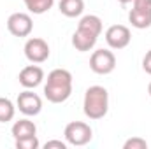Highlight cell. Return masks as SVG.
Wrapping results in <instances>:
<instances>
[{
    "instance_id": "e0dca14e",
    "label": "cell",
    "mask_w": 151,
    "mask_h": 149,
    "mask_svg": "<svg viewBox=\"0 0 151 149\" xmlns=\"http://www.w3.org/2000/svg\"><path fill=\"white\" fill-rule=\"evenodd\" d=\"M39 144L37 135H30V137H23L16 140V149H37Z\"/></svg>"
},
{
    "instance_id": "52a82bcc",
    "label": "cell",
    "mask_w": 151,
    "mask_h": 149,
    "mask_svg": "<svg viewBox=\"0 0 151 149\" xmlns=\"http://www.w3.org/2000/svg\"><path fill=\"white\" fill-rule=\"evenodd\" d=\"M16 107L19 112H23L25 116H37L42 111V100L37 93H34L32 90H25L18 95L16 100Z\"/></svg>"
},
{
    "instance_id": "8fae6325",
    "label": "cell",
    "mask_w": 151,
    "mask_h": 149,
    "mask_svg": "<svg viewBox=\"0 0 151 149\" xmlns=\"http://www.w3.org/2000/svg\"><path fill=\"white\" fill-rule=\"evenodd\" d=\"M11 133H12L14 140H18V139H23V137L35 135V133H37V126H35V123L30 121V119H19V121H16V123L12 125Z\"/></svg>"
},
{
    "instance_id": "6da1fadb",
    "label": "cell",
    "mask_w": 151,
    "mask_h": 149,
    "mask_svg": "<svg viewBox=\"0 0 151 149\" xmlns=\"http://www.w3.org/2000/svg\"><path fill=\"white\" fill-rule=\"evenodd\" d=\"M72 95V74L67 69H55L47 74L44 97L51 104H62Z\"/></svg>"
},
{
    "instance_id": "9a60e30c",
    "label": "cell",
    "mask_w": 151,
    "mask_h": 149,
    "mask_svg": "<svg viewBox=\"0 0 151 149\" xmlns=\"http://www.w3.org/2000/svg\"><path fill=\"white\" fill-rule=\"evenodd\" d=\"M23 2L32 14H44L55 5V0H23Z\"/></svg>"
},
{
    "instance_id": "7c38bea8",
    "label": "cell",
    "mask_w": 151,
    "mask_h": 149,
    "mask_svg": "<svg viewBox=\"0 0 151 149\" xmlns=\"http://www.w3.org/2000/svg\"><path fill=\"white\" fill-rule=\"evenodd\" d=\"M77 28L79 30H84V32H90V34H93L97 37H100V34H102V19L99 16H95V14H86V16H83L79 19Z\"/></svg>"
},
{
    "instance_id": "8992f818",
    "label": "cell",
    "mask_w": 151,
    "mask_h": 149,
    "mask_svg": "<svg viewBox=\"0 0 151 149\" xmlns=\"http://www.w3.org/2000/svg\"><path fill=\"white\" fill-rule=\"evenodd\" d=\"M25 56L30 63H44L49 58V46L44 39L32 37L25 42Z\"/></svg>"
},
{
    "instance_id": "d6986e66",
    "label": "cell",
    "mask_w": 151,
    "mask_h": 149,
    "mask_svg": "<svg viewBox=\"0 0 151 149\" xmlns=\"http://www.w3.org/2000/svg\"><path fill=\"white\" fill-rule=\"evenodd\" d=\"M132 4H134V9L151 14V0H134Z\"/></svg>"
},
{
    "instance_id": "5bb4252c",
    "label": "cell",
    "mask_w": 151,
    "mask_h": 149,
    "mask_svg": "<svg viewBox=\"0 0 151 149\" xmlns=\"http://www.w3.org/2000/svg\"><path fill=\"white\" fill-rule=\"evenodd\" d=\"M128 21L132 23L134 28L144 30V28H150L151 27V14L150 12L137 11V9H132V11L128 12Z\"/></svg>"
},
{
    "instance_id": "ba28073f",
    "label": "cell",
    "mask_w": 151,
    "mask_h": 149,
    "mask_svg": "<svg viewBox=\"0 0 151 149\" xmlns=\"http://www.w3.org/2000/svg\"><path fill=\"white\" fill-rule=\"evenodd\" d=\"M132 34L130 28L125 25H113L106 30V42L111 49H123L130 44Z\"/></svg>"
},
{
    "instance_id": "603a6c76",
    "label": "cell",
    "mask_w": 151,
    "mask_h": 149,
    "mask_svg": "<svg viewBox=\"0 0 151 149\" xmlns=\"http://www.w3.org/2000/svg\"><path fill=\"white\" fill-rule=\"evenodd\" d=\"M148 93H150V97H151V82H150V86H148Z\"/></svg>"
},
{
    "instance_id": "7a4b0ae2",
    "label": "cell",
    "mask_w": 151,
    "mask_h": 149,
    "mask_svg": "<svg viewBox=\"0 0 151 149\" xmlns=\"http://www.w3.org/2000/svg\"><path fill=\"white\" fill-rule=\"evenodd\" d=\"M84 116L90 119H102L109 111V93L104 86H90L83 100Z\"/></svg>"
},
{
    "instance_id": "9c48e42d",
    "label": "cell",
    "mask_w": 151,
    "mask_h": 149,
    "mask_svg": "<svg viewBox=\"0 0 151 149\" xmlns=\"http://www.w3.org/2000/svg\"><path fill=\"white\" fill-rule=\"evenodd\" d=\"M18 81L25 90H34L44 81V70L39 65H27L25 69H21Z\"/></svg>"
},
{
    "instance_id": "277c9868",
    "label": "cell",
    "mask_w": 151,
    "mask_h": 149,
    "mask_svg": "<svg viewBox=\"0 0 151 149\" xmlns=\"http://www.w3.org/2000/svg\"><path fill=\"white\" fill-rule=\"evenodd\" d=\"M90 69L99 75H107L116 69V56L109 49H97L90 56Z\"/></svg>"
},
{
    "instance_id": "44dd1931",
    "label": "cell",
    "mask_w": 151,
    "mask_h": 149,
    "mask_svg": "<svg viewBox=\"0 0 151 149\" xmlns=\"http://www.w3.org/2000/svg\"><path fill=\"white\" fill-rule=\"evenodd\" d=\"M142 69H144L146 74L151 75V49L144 54V58H142Z\"/></svg>"
},
{
    "instance_id": "5b68a950",
    "label": "cell",
    "mask_w": 151,
    "mask_h": 149,
    "mask_svg": "<svg viewBox=\"0 0 151 149\" xmlns=\"http://www.w3.org/2000/svg\"><path fill=\"white\" fill-rule=\"evenodd\" d=\"M7 30L14 37H28L34 30L32 16L27 12H12L7 19Z\"/></svg>"
},
{
    "instance_id": "ac0fdd59",
    "label": "cell",
    "mask_w": 151,
    "mask_h": 149,
    "mask_svg": "<svg viewBox=\"0 0 151 149\" xmlns=\"http://www.w3.org/2000/svg\"><path fill=\"white\" fill-rule=\"evenodd\" d=\"M123 149H148V142L141 137H132L123 144Z\"/></svg>"
},
{
    "instance_id": "30bf717a",
    "label": "cell",
    "mask_w": 151,
    "mask_h": 149,
    "mask_svg": "<svg viewBox=\"0 0 151 149\" xmlns=\"http://www.w3.org/2000/svg\"><path fill=\"white\" fill-rule=\"evenodd\" d=\"M97 35H93V34H90V32H84V30H76L74 35H72V46H74L76 49L79 51V53H86V51H90V49H93L95 47V44H97Z\"/></svg>"
},
{
    "instance_id": "7402d4cb",
    "label": "cell",
    "mask_w": 151,
    "mask_h": 149,
    "mask_svg": "<svg viewBox=\"0 0 151 149\" xmlns=\"http://www.w3.org/2000/svg\"><path fill=\"white\" fill-rule=\"evenodd\" d=\"M118 2H119V4H123V5H125V4H130V2H134V0H118Z\"/></svg>"
},
{
    "instance_id": "ffe728a7",
    "label": "cell",
    "mask_w": 151,
    "mask_h": 149,
    "mask_svg": "<svg viewBox=\"0 0 151 149\" xmlns=\"http://www.w3.org/2000/svg\"><path fill=\"white\" fill-rule=\"evenodd\" d=\"M44 148L46 149H67V142H62V140H47L46 144H44Z\"/></svg>"
},
{
    "instance_id": "4fadbf2b",
    "label": "cell",
    "mask_w": 151,
    "mask_h": 149,
    "mask_svg": "<svg viewBox=\"0 0 151 149\" xmlns=\"http://www.w3.org/2000/svg\"><path fill=\"white\" fill-rule=\"evenodd\" d=\"M58 9L67 18H77L84 11V0H60Z\"/></svg>"
},
{
    "instance_id": "2e32d148",
    "label": "cell",
    "mask_w": 151,
    "mask_h": 149,
    "mask_svg": "<svg viewBox=\"0 0 151 149\" xmlns=\"http://www.w3.org/2000/svg\"><path fill=\"white\" fill-rule=\"evenodd\" d=\"M14 114H16V105H14L9 98L0 97V123L12 121Z\"/></svg>"
},
{
    "instance_id": "3957f363",
    "label": "cell",
    "mask_w": 151,
    "mask_h": 149,
    "mask_svg": "<svg viewBox=\"0 0 151 149\" xmlns=\"http://www.w3.org/2000/svg\"><path fill=\"white\" fill-rule=\"evenodd\" d=\"M63 135H65V142L76 146V148H81V146H86L91 137H93V132L90 128V125L83 123V121H72L65 126L63 130Z\"/></svg>"
}]
</instances>
